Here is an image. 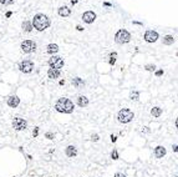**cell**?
Listing matches in <instances>:
<instances>
[{
    "label": "cell",
    "instance_id": "obj_37",
    "mask_svg": "<svg viewBox=\"0 0 178 177\" xmlns=\"http://www.w3.org/2000/svg\"><path fill=\"white\" fill-rule=\"evenodd\" d=\"M71 4H72V5H75V4H77V0H72V1H71Z\"/></svg>",
    "mask_w": 178,
    "mask_h": 177
},
{
    "label": "cell",
    "instance_id": "obj_4",
    "mask_svg": "<svg viewBox=\"0 0 178 177\" xmlns=\"http://www.w3.org/2000/svg\"><path fill=\"white\" fill-rule=\"evenodd\" d=\"M133 117H135V114L130 109H121L117 114L118 122H121V124H128V122H131L132 120H133Z\"/></svg>",
    "mask_w": 178,
    "mask_h": 177
},
{
    "label": "cell",
    "instance_id": "obj_28",
    "mask_svg": "<svg viewBox=\"0 0 178 177\" xmlns=\"http://www.w3.org/2000/svg\"><path fill=\"white\" fill-rule=\"evenodd\" d=\"M110 65H115V62H116V56H111L110 55Z\"/></svg>",
    "mask_w": 178,
    "mask_h": 177
},
{
    "label": "cell",
    "instance_id": "obj_30",
    "mask_svg": "<svg viewBox=\"0 0 178 177\" xmlns=\"http://www.w3.org/2000/svg\"><path fill=\"white\" fill-rule=\"evenodd\" d=\"M113 177H126V175H123V173H121V172H117V173H115Z\"/></svg>",
    "mask_w": 178,
    "mask_h": 177
},
{
    "label": "cell",
    "instance_id": "obj_34",
    "mask_svg": "<svg viewBox=\"0 0 178 177\" xmlns=\"http://www.w3.org/2000/svg\"><path fill=\"white\" fill-rule=\"evenodd\" d=\"M103 5H105V6H108V8H110V6H112V4H111V3H107V1H106V3H103Z\"/></svg>",
    "mask_w": 178,
    "mask_h": 177
},
{
    "label": "cell",
    "instance_id": "obj_23",
    "mask_svg": "<svg viewBox=\"0 0 178 177\" xmlns=\"http://www.w3.org/2000/svg\"><path fill=\"white\" fill-rule=\"evenodd\" d=\"M145 69L147 70V71L153 72V71H156V65H153V64H147V65L145 66Z\"/></svg>",
    "mask_w": 178,
    "mask_h": 177
},
{
    "label": "cell",
    "instance_id": "obj_38",
    "mask_svg": "<svg viewBox=\"0 0 178 177\" xmlns=\"http://www.w3.org/2000/svg\"><path fill=\"white\" fill-rule=\"evenodd\" d=\"M60 85H65V80H61V81H60Z\"/></svg>",
    "mask_w": 178,
    "mask_h": 177
},
{
    "label": "cell",
    "instance_id": "obj_2",
    "mask_svg": "<svg viewBox=\"0 0 178 177\" xmlns=\"http://www.w3.org/2000/svg\"><path fill=\"white\" fill-rule=\"evenodd\" d=\"M75 105L70 99H66V97H60L55 104V110L60 114H71L74 112Z\"/></svg>",
    "mask_w": 178,
    "mask_h": 177
},
{
    "label": "cell",
    "instance_id": "obj_18",
    "mask_svg": "<svg viewBox=\"0 0 178 177\" xmlns=\"http://www.w3.org/2000/svg\"><path fill=\"white\" fill-rule=\"evenodd\" d=\"M21 29H23V31H25V33H31V30H33V25H31V21H28V20H25L23 24H21Z\"/></svg>",
    "mask_w": 178,
    "mask_h": 177
},
{
    "label": "cell",
    "instance_id": "obj_3",
    "mask_svg": "<svg viewBox=\"0 0 178 177\" xmlns=\"http://www.w3.org/2000/svg\"><path fill=\"white\" fill-rule=\"evenodd\" d=\"M131 41V34L130 31H127L126 29H120L117 33L115 34V43L123 45Z\"/></svg>",
    "mask_w": 178,
    "mask_h": 177
},
{
    "label": "cell",
    "instance_id": "obj_11",
    "mask_svg": "<svg viewBox=\"0 0 178 177\" xmlns=\"http://www.w3.org/2000/svg\"><path fill=\"white\" fill-rule=\"evenodd\" d=\"M6 102H8V106H9V107L16 109V107L20 105V99L16 95H13V96H9V97H8V101H6Z\"/></svg>",
    "mask_w": 178,
    "mask_h": 177
},
{
    "label": "cell",
    "instance_id": "obj_7",
    "mask_svg": "<svg viewBox=\"0 0 178 177\" xmlns=\"http://www.w3.org/2000/svg\"><path fill=\"white\" fill-rule=\"evenodd\" d=\"M19 70L24 74H30L34 70V62L31 60H23L19 64Z\"/></svg>",
    "mask_w": 178,
    "mask_h": 177
},
{
    "label": "cell",
    "instance_id": "obj_15",
    "mask_svg": "<svg viewBox=\"0 0 178 177\" xmlns=\"http://www.w3.org/2000/svg\"><path fill=\"white\" fill-rule=\"evenodd\" d=\"M57 14L62 16V18H67L71 15V9H69L67 6H60L59 10H57Z\"/></svg>",
    "mask_w": 178,
    "mask_h": 177
},
{
    "label": "cell",
    "instance_id": "obj_17",
    "mask_svg": "<svg viewBox=\"0 0 178 177\" xmlns=\"http://www.w3.org/2000/svg\"><path fill=\"white\" fill-rule=\"evenodd\" d=\"M166 148L163 147V146H157V147L155 148V157L156 158H162L166 155Z\"/></svg>",
    "mask_w": 178,
    "mask_h": 177
},
{
    "label": "cell",
    "instance_id": "obj_5",
    "mask_svg": "<svg viewBox=\"0 0 178 177\" xmlns=\"http://www.w3.org/2000/svg\"><path fill=\"white\" fill-rule=\"evenodd\" d=\"M49 66L51 67V69H56V70H60L64 67V59L61 58V56H57V55H52L51 58L49 59Z\"/></svg>",
    "mask_w": 178,
    "mask_h": 177
},
{
    "label": "cell",
    "instance_id": "obj_29",
    "mask_svg": "<svg viewBox=\"0 0 178 177\" xmlns=\"http://www.w3.org/2000/svg\"><path fill=\"white\" fill-rule=\"evenodd\" d=\"M38 135H39V127H35L33 131V136L34 137H38Z\"/></svg>",
    "mask_w": 178,
    "mask_h": 177
},
{
    "label": "cell",
    "instance_id": "obj_25",
    "mask_svg": "<svg viewBox=\"0 0 178 177\" xmlns=\"http://www.w3.org/2000/svg\"><path fill=\"white\" fill-rule=\"evenodd\" d=\"M111 157H112L113 160H118V152H117V150H113L112 152H111Z\"/></svg>",
    "mask_w": 178,
    "mask_h": 177
},
{
    "label": "cell",
    "instance_id": "obj_39",
    "mask_svg": "<svg viewBox=\"0 0 178 177\" xmlns=\"http://www.w3.org/2000/svg\"><path fill=\"white\" fill-rule=\"evenodd\" d=\"M174 177H177V175H176V176H174Z\"/></svg>",
    "mask_w": 178,
    "mask_h": 177
},
{
    "label": "cell",
    "instance_id": "obj_21",
    "mask_svg": "<svg viewBox=\"0 0 178 177\" xmlns=\"http://www.w3.org/2000/svg\"><path fill=\"white\" fill-rule=\"evenodd\" d=\"M162 109L161 107H158V106H155L152 110H151V115L153 116V117H159V116L162 115Z\"/></svg>",
    "mask_w": 178,
    "mask_h": 177
},
{
    "label": "cell",
    "instance_id": "obj_24",
    "mask_svg": "<svg viewBox=\"0 0 178 177\" xmlns=\"http://www.w3.org/2000/svg\"><path fill=\"white\" fill-rule=\"evenodd\" d=\"M15 0H0V4L1 5H11L14 4Z\"/></svg>",
    "mask_w": 178,
    "mask_h": 177
},
{
    "label": "cell",
    "instance_id": "obj_22",
    "mask_svg": "<svg viewBox=\"0 0 178 177\" xmlns=\"http://www.w3.org/2000/svg\"><path fill=\"white\" fill-rule=\"evenodd\" d=\"M130 99L132 101H137L140 99V91H132L131 95H130Z\"/></svg>",
    "mask_w": 178,
    "mask_h": 177
},
{
    "label": "cell",
    "instance_id": "obj_12",
    "mask_svg": "<svg viewBox=\"0 0 178 177\" xmlns=\"http://www.w3.org/2000/svg\"><path fill=\"white\" fill-rule=\"evenodd\" d=\"M61 75V71L60 70H56V69H49L47 70V76H49V79H51V80H55V79H59Z\"/></svg>",
    "mask_w": 178,
    "mask_h": 177
},
{
    "label": "cell",
    "instance_id": "obj_35",
    "mask_svg": "<svg viewBox=\"0 0 178 177\" xmlns=\"http://www.w3.org/2000/svg\"><path fill=\"white\" fill-rule=\"evenodd\" d=\"M11 14H13L11 11H8V13H6V18H10V16H11Z\"/></svg>",
    "mask_w": 178,
    "mask_h": 177
},
{
    "label": "cell",
    "instance_id": "obj_8",
    "mask_svg": "<svg viewBox=\"0 0 178 177\" xmlns=\"http://www.w3.org/2000/svg\"><path fill=\"white\" fill-rule=\"evenodd\" d=\"M13 127H14L16 131H23L28 127V122H26V120L24 119H20V117H15L13 120Z\"/></svg>",
    "mask_w": 178,
    "mask_h": 177
},
{
    "label": "cell",
    "instance_id": "obj_6",
    "mask_svg": "<svg viewBox=\"0 0 178 177\" xmlns=\"http://www.w3.org/2000/svg\"><path fill=\"white\" fill-rule=\"evenodd\" d=\"M20 48H21V51H23V53L31 54L36 50V43L33 41V40H25V41L21 43Z\"/></svg>",
    "mask_w": 178,
    "mask_h": 177
},
{
    "label": "cell",
    "instance_id": "obj_16",
    "mask_svg": "<svg viewBox=\"0 0 178 177\" xmlns=\"http://www.w3.org/2000/svg\"><path fill=\"white\" fill-rule=\"evenodd\" d=\"M59 45H56V44H49L46 46V53L50 54V55H55V54L59 53Z\"/></svg>",
    "mask_w": 178,
    "mask_h": 177
},
{
    "label": "cell",
    "instance_id": "obj_13",
    "mask_svg": "<svg viewBox=\"0 0 178 177\" xmlns=\"http://www.w3.org/2000/svg\"><path fill=\"white\" fill-rule=\"evenodd\" d=\"M65 155L67 157H75L76 155H77V148H76L75 146H72V145L67 146V147L65 148Z\"/></svg>",
    "mask_w": 178,
    "mask_h": 177
},
{
    "label": "cell",
    "instance_id": "obj_10",
    "mask_svg": "<svg viewBox=\"0 0 178 177\" xmlns=\"http://www.w3.org/2000/svg\"><path fill=\"white\" fill-rule=\"evenodd\" d=\"M82 20H84V23L86 24H92L95 20H96V14H95L94 11H85L84 14H82Z\"/></svg>",
    "mask_w": 178,
    "mask_h": 177
},
{
    "label": "cell",
    "instance_id": "obj_31",
    "mask_svg": "<svg viewBox=\"0 0 178 177\" xmlns=\"http://www.w3.org/2000/svg\"><path fill=\"white\" fill-rule=\"evenodd\" d=\"M161 75H163V70H158V71H156V76H161Z\"/></svg>",
    "mask_w": 178,
    "mask_h": 177
},
{
    "label": "cell",
    "instance_id": "obj_1",
    "mask_svg": "<svg viewBox=\"0 0 178 177\" xmlns=\"http://www.w3.org/2000/svg\"><path fill=\"white\" fill-rule=\"evenodd\" d=\"M31 25H33V29H36L38 31H44L51 25V21H50L47 15L36 14L34 16L33 21H31Z\"/></svg>",
    "mask_w": 178,
    "mask_h": 177
},
{
    "label": "cell",
    "instance_id": "obj_27",
    "mask_svg": "<svg viewBox=\"0 0 178 177\" xmlns=\"http://www.w3.org/2000/svg\"><path fill=\"white\" fill-rule=\"evenodd\" d=\"M91 140H92L94 142H97V141H99V140H100V136H99V135H97V134L91 135Z\"/></svg>",
    "mask_w": 178,
    "mask_h": 177
},
{
    "label": "cell",
    "instance_id": "obj_32",
    "mask_svg": "<svg viewBox=\"0 0 178 177\" xmlns=\"http://www.w3.org/2000/svg\"><path fill=\"white\" fill-rule=\"evenodd\" d=\"M76 30H77V31H84V28H82L81 25H77V26H76Z\"/></svg>",
    "mask_w": 178,
    "mask_h": 177
},
{
    "label": "cell",
    "instance_id": "obj_14",
    "mask_svg": "<svg viewBox=\"0 0 178 177\" xmlns=\"http://www.w3.org/2000/svg\"><path fill=\"white\" fill-rule=\"evenodd\" d=\"M76 104L80 106V107H86V106H89V99L86 97V96H77V99H76Z\"/></svg>",
    "mask_w": 178,
    "mask_h": 177
},
{
    "label": "cell",
    "instance_id": "obj_19",
    "mask_svg": "<svg viewBox=\"0 0 178 177\" xmlns=\"http://www.w3.org/2000/svg\"><path fill=\"white\" fill-rule=\"evenodd\" d=\"M162 43H163V45H172L174 43V38L172 35H166L162 39Z\"/></svg>",
    "mask_w": 178,
    "mask_h": 177
},
{
    "label": "cell",
    "instance_id": "obj_9",
    "mask_svg": "<svg viewBox=\"0 0 178 177\" xmlns=\"http://www.w3.org/2000/svg\"><path fill=\"white\" fill-rule=\"evenodd\" d=\"M159 35L157 31H155V30H147L145 33V35H143V39H145V41H147V43H156L157 40H158Z\"/></svg>",
    "mask_w": 178,
    "mask_h": 177
},
{
    "label": "cell",
    "instance_id": "obj_26",
    "mask_svg": "<svg viewBox=\"0 0 178 177\" xmlns=\"http://www.w3.org/2000/svg\"><path fill=\"white\" fill-rule=\"evenodd\" d=\"M45 137H46L47 140H54L55 135L52 134V132H50V131H49V132H46V134H45Z\"/></svg>",
    "mask_w": 178,
    "mask_h": 177
},
{
    "label": "cell",
    "instance_id": "obj_33",
    "mask_svg": "<svg viewBox=\"0 0 178 177\" xmlns=\"http://www.w3.org/2000/svg\"><path fill=\"white\" fill-rule=\"evenodd\" d=\"M111 141H112V142H116V141H117V137L113 136V135H111Z\"/></svg>",
    "mask_w": 178,
    "mask_h": 177
},
{
    "label": "cell",
    "instance_id": "obj_36",
    "mask_svg": "<svg viewBox=\"0 0 178 177\" xmlns=\"http://www.w3.org/2000/svg\"><path fill=\"white\" fill-rule=\"evenodd\" d=\"M178 146H177V145H174V146H173V151H174V152H177V151H178Z\"/></svg>",
    "mask_w": 178,
    "mask_h": 177
},
{
    "label": "cell",
    "instance_id": "obj_20",
    "mask_svg": "<svg viewBox=\"0 0 178 177\" xmlns=\"http://www.w3.org/2000/svg\"><path fill=\"white\" fill-rule=\"evenodd\" d=\"M72 85L75 87H81V86H85V81L81 79V77H75V79H72Z\"/></svg>",
    "mask_w": 178,
    "mask_h": 177
}]
</instances>
